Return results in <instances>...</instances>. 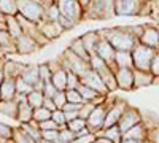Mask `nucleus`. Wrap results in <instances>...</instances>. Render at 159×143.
<instances>
[{"label": "nucleus", "instance_id": "8fccbe9b", "mask_svg": "<svg viewBox=\"0 0 159 143\" xmlns=\"http://www.w3.org/2000/svg\"><path fill=\"white\" fill-rule=\"evenodd\" d=\"M38 129L40 131H59V126L52 119H46L43 123H38Z\"/></svg>", "mask_w": 159, "mask_h": 143}, {"label": "nucleus", "instance_id": "f8f14e48", "mask_svg": "<svg viewBox=\"0 0 159 143\" xmlns=\"http://www.w3.org/2000/svg\"><path fill=\"white\" fill-rule=\"evenodd\" d=\"M126 108H127L126 102H123V100H115L113 105L108 107L107 116H105V123H103V129H108V127H111V126H116ZM103 129H102V131H103Z\"/></svg>", "mask_w": 159, "mask_h": 143}, {"label": "nucleus", "instance_id": "de8ad7c7", "mask_svg": "<svg viewBox=\"0 0 159 143\" xmlns=\"http://www.w3.org/2000/svg\"><path fill=\"white\" fill-rule=\"evenodd\" d=\"M52 100H54L57 110H62V108H64V105L67 103V96H65V91H57L56 96L52 97Z\"/></svg>", "mask_w": 159, "mask_h": 143}, {"label": "nucleus", "instance_id": "f3484780", "mask_svg": "<svg viewBox=\"0 0 159 143\" xmlns=\"http://www.w3.org/2000/svg\"><path fill=\"white\" fill-rule=\"evenodd\" d=\"M16 97V78L5 76L0 86V100H15Z\"/></svg>", "mask_w": 159, "mask_h": 143}, {"label": "nucleus", "instance_id": "a878e982", "mask_svg": "<svg viewBox=\"0 0 159 143\" xmlns=\"http://www.w3.org/2000/svg\"><path fill=\"white\" fill-rule=\"evenodd\" d=\"M0 113L11 119H18V103L16 100H0Z\"/></svg>", "mask_w": 159, "mask_h": 143}, {"label": "nucleus", "instance_id": "7ed1b4c3", "mask_svg": "<svg viewBox=\"0 0 159 143\" xmlns=\"http://www.w3.org/2000/svg\"><path fill=\"white\" fill-rule=\"evenodd\" d=\"M18 15L32 22H40L45 18V5L38 0H16Z\"/></svg>", "mask_w": 159, "mask_h": 143}, {"label": "nucleus", "instance_id": "e433bc0d", "mask_svg": "<svg viewBox=\"0 0 159 143\" xmlns=\"http://www.w3.org/2000/svg\"><path fill=\"white\" fill-rule=\"evenodd\" d=\"M76 138V134L72 132L67 126L59 129V143H72Z\"/></svg>", "mask_w": 159, "mask_h": 143}, {"label": "nucleus", "instance_id": "e2e57ef3", "mask_svg": "<svg viewBox=\"0 0 159 143\" xmlns=\"http://www.w3.org/2000/svg\"><path fill=\"white\" fill-rule=\"evenodd\" d=\"M2 57H5V54H3V53H0V59H2Z\"/></svg>", "mask_w": 159, "mask_h": 143}, {"label": "nucleus", "instance_id": "a211bd4d", "mask_svg": "<svg viewBox=\"0 0 159 143\" xmlns=\"http://www.w3.org/2000/svg\"><path fill=\"white\" fill-rule=\"evenodd\" d=\"M27 64H22V62H18V60H13V59H5V64H3V75L5 76H10V78H19Z\"/></svg>", "mask_w": 159, "mask_h": 143}, {"label": "nucleus", "instance_id": "2f4dec72", "mask_svg": "<svg viewBox=\"0 0 159 143\" xmlns=\"http://www.w3.org/2000/svg\"><path fill=\"white\" fill-rule=\"evenodd\" d=\"M0 11H2L5 16H16L18 15L16 0H0Z\"/></svg>", "mask_w": 159, "mask_h": 143}, {"label": "nucleus", "instance_id": "ea45409f", "mask_svg": "<svg viewBox=\"0 0 159 143\" xmlns=\"http://www.w3.org/2000/svg\"><path fill=\"white\" fill-rule=\"evenodd\" d=\"M67 127L70 129L72 132L78 134L80 131H83V129L86 127V119H83V118H75V119H72V121L67 123Z\"/></svg>", "mask_w": 159, "mask_h": 143}, {"label": "nucleus", "instance_id": "bb28decb", "mask_svg": "<svg viewBox=\"0 0 159 143\" xmlns=\"http://www.w3.org/2000/svg\"><path fill=\"white\" fill-rule=\"evenodd\" d=\"M21 78L25 81V83H29V84H35L40 81V73H38V65H35V64H27V67H25L24 73L21 75Z\"/></svg>", "mask_w": 159, "mask_h": 143}, {"label": "nucleus", "instance_id": "f704fd0d", "mask_svg": "<svg viewBox=\"0 0 159 143\" xmlns=\"http://www.w3.org/2000/svg\"><path fill=\"white\" fill-rule=\"evenodd\" d=\"M61 16V11L57 8L56 3H51V5H46L45 7V21H57Z\"/></svg>", "mask_w": 159, "mask_h": 143}, {"label": "nucleus", "instance_id": "4c0bfd02", "mask_svg": "<svg viewBox=\"0 0 159 143\" xmlns=\"http://www.w3.org/2000/svg\"><path fill=\"white\" fill-rule=\"evenodd\" d=\"M32 91H34V86H32V84L25 83L21 76L16 78V94H24V96H27V94L32 92Z\"/></svg>", "mask_w": 159, "mask_h": 143}, {"label": "nucleus", "instance_id": "0e129e2a", "mask_svg": "<svg viewBox=\"0 0 159 143\" xmlns=\"http://www.w3.org/2000/svg\"><path fill=\"white\" fill-rule=\"evenodd\" d=\"M156 51H157V53H159V46H157V49H156Z\"/></svg>", "mask_w": 159, "mask_h": 143}, {"label": "nucleus", "instance_id": "473e14b6", "mask_svg": "<svg viewBox=\"0 0 159 143\" xmlns=\"http://www.w3.org/2000/svg\"><path fill=\"white\" fill-rule=\"evenodd\" d=\"M100 132H103L102 137L111 140L113 143H121V140H123V134H121V131H119L118 124L116 126H111L108 129H103V131H100Z\"/></svg>", "mask_w": 159, "mask_h": 143}, {"label": "nucleus", "instance_id": "49530a36", "mask_svg": "<svg viewBox=\"0 0 159 143\" xmlns=\"http://www.w3.org/2000/svg\"><path fill=\"white\" fill-rule=\"evenodd\" d=\"M81 83L80 81V76L73 72H67V89H76L78 84ZM65 89V91H67Z\"/></svg>", "mask_w": 159, "mask_h": 143}, {"label": "nucleus", "instance_id": "423d86ee", "mask_svg": "<svg viewBox=\"0 0 159 143\" xmlns=\"http://www.w3.org/2000/svg\"><path fill=\"white\" fill-rule=\"evenodd\" d=\"M61 11V15L72 19L75 24H80L84 19V10L78 0H56L54 2Z\"/></svg>", "mask_w": 159, "mask_h": 143}, {"label": "nucleus", "instance_id": "37998d69", "mask_svg": "<svg viewBox=\"0 0 159 143\" xmlns=\"http://www.w3.org/2000/svg\"><path fill=\"white\" fill-rule=\"evenodd\" d=\"M11 138H13V127L7 126L5 123H0V140L11 141Z\"/></svg>", "mask_w": 159, "mask_h": 143}, {"label": "nucleus", "instance_id": "79ce46f5", "mask_svg": "<svg viewBox=\"0 0 159 143\" xmlns=\"http://www.w3.org/2000/svg\"><path fill=\"white\" fill-rule=\"evenodd\" d=\"M38 73H40V80L42 81H51V75H52V72L49 70V67H48V64L46 62H43V64H38Z\"/></svg>", "mask_w": 159, "mask_h": 143}, {"label": "nucleus", "instance_id": "393cba45", "mask_svg": "<svg viewBox=\"0 0 159 143\" xmlns=\"http://www.w3.org/2000/svg\"><path fill=\"white\" fill-rule=\"evenodd\" d=\"M147 134H148V131L145 129V124H143V123H139L137 126H134L132 129H129L126 134H123V138H132V140L147 141Z\"/></svg>", "mask_w": 159, "mask_h": 143}, {"label": "nucleus", "instance_id": "9d476101", "mask_svg": "<svg viewBox=\"0 0 159 143\" xmlns=\"http://www.w3.org/2000/svg\"><path fill=\"white\" fill-rule=\"evenodd\" d=\"M80 81H81L83 84H86V86H89V87H92L94 91H97V92L102 94V96H108V89H107V86L103 84L100 75L96 70L88 69L81 76H80Z\"/></svg>", "mask_w": 159, "mask_h": 143}, {"label": "nucleus", "instance_id": "1a4fd4ad", "mask_svg": "<svg viewBox=\"0 0 159 143\" xmlns=\"http://www.w3.org/2000/svg\"><path fill=\"white\" fill-rule=\"evenodd\" d=\"M96 54L100 57V59H103L105 60V64L115 72L118 67L115 65V56H116V49L111 46V43L107 40V38H103V37H100V40H99V43H97V46H96Z\"/></svg>", "mask_w": 159, "mask_h": 143}, {"label": "nucleus", "instance_id": "39448f33", "mask_svg": "<svg viewBox=\"0 0 159 143\" xmlns=\"http://www.w3.org/2000/svg\"><path fill=\"white\" fill-rule=\"evenodd\" d=\"M61 62H62V69H64V70L73 72V73H76L78 76H81L88 69H91V65H89L88 60L78 57L75 53H72L69 48L61 54Z\"/></svg>", "mask_w": 159, "mask_h": 143}, {"label": "nucleus", "instance_id": "680f3d73", "mask_svg": "<svg viewBox=\"0 0 159 143\" xmlns=\"http://www.w3.org/2000/svg\"><path fill=\"white\" fill-rule=\"evenodd\" d=\"M37 143H48V141H45L43 138H40V140H37Z\"/></svg>", "mask_w": 159, "mask_h": 143}, {"label": "nucleus", "instance_id": "13d9d810", "mask_svg": "<svg viewBox=\"0 0 159 143\" xmlns=\"http://www.w3.org/2000/svg\"><path fill=\"white\" fill-rule=\"evenodd\" d=\"M121 143H148V141H140V140H132V138H123Z\"/></svg>", "mask_w": 159, "mask_h": 143}, {"label": "nucleus", "instance_id": "aec40b11", "mask_svg": "<svg viewBox=\"0 0 159 143\" xmlns=\"http://www.w3.org/2000/svg\"><path fill=\"white\" fill-rule=\"evenodd\" d=\"M80 38H81L84 48L88 49L89 56H91L92 53H96V46H97V43H99V40H100V35H99L97 30H89V32L83 34Z\"/></svg>", "mask_w": 159, "mask_h": 143}, {"label": "nucleus", "instance_id": "4d7b16f0", "mask_svg": "<svg viewBox=\"0 0 159 143\" xmlns=\"http://www.w3.org/2000/svg\"><path fill=\"white\" fill-rule=\"evenodd\" d=\"M94 143H113V141L108 140V138H105V137H102V135H99V137H96Z\"/></svg>", "mask_w": 159, "mask_h": 143}, {"label": "nucleus", "instance_id": "864d4df0", "mask_svg": "<svg viewBox=\"0 0 159 143\" xmlns=\"http://www.w3.org/2000/svg\"><path fill=\"white\" fill-rule=\"evenodd\" d=\"M150 72L154 75V76H159V53L156 51V54L151 60V67H150Z\"/></svg>", "mask_w": 159, "mask_h": 143}, {"label": "nucleus", "instance_id": "b1692460", "mask_svg": "<svg viewBox=\"0 0 159 143\" xmlns=\"http://www.w3.org/2000/svg\"><path fill=\"white\" fill-rule=\"evenodd\" d=\"M99 75H100V78H102V81H103V84L107 86V89H108V92H113V91H116L118 89V84H116V78H115V72L107 65L105 69H102L100 72H97Z\"/></svg>", "mask_w": 159, "mask_h": 143}, {"label": "nucleus", "instance_id": "5701e85b", "mask_svg": "<svg viewBox=\"0 0 159 143\" xmlns=\"http://www.w3.org/2000/svg\"><path fill=\"white\" fill-rule=\"evenodd\" d=\"M32 114H34V108L29 105L27 100L18 103V119L16 121H19V124L30 123L32 121Z\"/></svg>", "mask_w": 159, "mask_h": 143}, {"label": "nucleus", "instance_id": "6e6552de", "mask_svg": "<svg viewBox=\"0 0 159 143\" xmlns=\"http://www.w3.org/2000/svg\"><path fill=\"white\" fill-rule=\"evenodd\" d=\"M107 105L105 102L100 103V105H96V108L92 110V113L89 114V118L86 119V127L92 134H97L103 129V123H105V116H107Z\"/></svg>", "mask_w": 159, "mask_h": 143}, {"label": "nucleus", "instance_id": "a19ab883", "mask_svg": "<svg viewBox=\"0 0 159 143\" xmlns=\"http://www.w3.org/2000/svg\"><path fill=\"white\" fill-rule=\"evenodd\" d=\"M51 119L54 121L57 126H59V129L61 127H64V126H67V119H65V113L62 111V110H54L51 113Z\"/></svg>", "mask_w": 159, "mask_h": 143}, {"label": "nucleus", "instance_id": "ddd939ff", "mask_svg": "<svg viewBox=\"0 0 159 143\" xmlns=\"http://www.w3.org/2000/svg\"><path fill=\"white\" fill-rule=\"evenodd\" d=\"M115 78H116L118 89H123V91L134 89V69H116Z\"/></svg>", "mask_w": 159, "mask_h": 143}, {"label": "nucleus", "instance_id": "58836bf2", "mask_svg": "<svg viewBox=\"0 0 159 143\" xmlns=\"http://www.w3.org/2000/svg\"><path fill=\"white\" fill-rule=\"evenodd\" d=\"M65 96H67V102H70V103H80V105L84 103V99L78 92V89H67L65 91Z\"/></svg>", "mask_w": 159, "mask_h": 143}, {"label": "nucleus", "instance_id": "6ab92c4d", "mask_svg": "<svg viewBox=\"0 0 159 143\" xmlns=\"http://www.w3.org/2000/svg\"><path fill=\"white\" fill-rule=\"evenodd\" d=\"M0 51L7 54H16V40L7 30H0Z\"/></svg>", "mask_w": 159, "mask_h": 143}, {"label": "nucleus", "instance_id": "c03bdc74", "mask_svg": "<svg viewBox=\"0 0 159 143\" xmlns=\"http://www.w3.org/2000/svg\"><path fill=\"white\" fill-rule=\"evenodd\" d=\"M94 108H96V103L94 102H84L83 105H81V110H80V118L88 119L89 114L92 113V110H94Z\"/></svg>", "mask_w": 159, "mask_h": 143}, {"label": "nucleus", "instance_id": "9b49d317", "mask_svg": "<svg viewBox=\"0 0 159 143\" xmlns=\"http://www.w3.org/2000/svg\"><path fill=\"white\" fill-rule=\"evenodd\" d=\"M139 123H142V116H140L139 110L127 107V108L124 110V113L121 114L119 121H118V127H119V131H121V134H126L129 129H132L134 126H137Z\"/></svg>", "mask_w": 159, "mask_h": 143}, {"label": "nucleus", "instance_id": "052dcab7", "mask_svg": "<svg viewBox=\"0 0 159 143\" xmlns=\"http://www.w3.org/2000/svg\"><path fill=\"white\" fill-rule=\"evenodd\" d=\"M5 19H7V16L3 15V13H2V11H0V21H5Z\"/></svg>", "mask_w": 159, "mask_h": 143}, {"label": "nucleus", "instance_id": "f03ea898", "mask_svg": "<svg viewBox=\"0 0 159 143\" xmlns=\"http://www.w3.org/2000/svg\"><path fill=\"white\" fill-rule=\"evenodd\" d=\"M115 16V0H92L84 10V19H108Z\"/></svg>", "mask_w": 159, "mask_h": 143}, {"label": "nucleus", "instance_id": "6e6d98bb", "mask_svg": "<svg viewBox=\"0 0 159 143\" xmlns=\"http://www.w3.org/2000/svg\"><path fill=\"white\" fill-rule=\"evenodd\" d=\"M5 59H7V56L0 59V86H2V81H3V78H5V75H3V64H5Z\"/></svg>", "mask_w": 159, "mask_h": 143}, {"label": "nucleus", "instance_id": "bf43d9fd", "mask_svg": "<svg viewBox=\"0 0 159 143\" xmlns=\"http://www.w3.org/2000/svg\"><path fill=\"white\" fill-rule=\"evenodd\" d=\"M0 30H7V21H0Z\"/></svg>", "mask_w": 159, "mask_h": 143}, {"label": "nucleus", "instance_id": "a18cd8bd", "mask_svg": "<svg viewBox=\"0 0 159 143\" xmlns=\"http://www.w3.org/2000/svg\"><path fill=\"white\" fill-rule=\"evenodd\" d=\"M42 138L48 143H59V131H42Z\"/></svg>", "mask_w": 159, "mask_h": 143}, {"label": "nucleus", "instance_id": "0eeeda50", "mask_svg": "<svg viewBox=\"0 0 159 143\" xmlns=\"http://www.w3.org/2000/svg\"><path fill=\"white\" fill-rule=\"evenodd\" d=\"M147 0H115L116 16H139Z\"/></svg>", "mask_w": 159, "mask_h": 143}, {"label": "nucleus", "instance_id": "3c124183", "mask_svg": "<svg viewBox=\"0 0 159 143\" xmlns=\"http://www.w3.org/2000/svg\"><path fill=\"white\" fill-rule=\"evenodd\" d=\"M57 22L61 24V27L64 29V32H65V30H70V29H73L75 25H76V24H75V22H73L72 19H69V18H65V16H62V15L59 16Z\"/></svg>", "mask_w": 159, "mask_h": 143}, {"label": "nucleus", "instance_id": "09e8293b", "mask_svg": "<svg viewBox=\"0 0 159 143\" xmlns=\"http://www.w3.org/2000/svg\"><path fill=\"white\" fill-rule=\"evenodd\" d=\"M56 92H57V87L52 84L51 81H46L45 86H43V96H45V99H52L56 96Z\"/></svg>", "mask_w": 159, "mask_h": 143}, {"label": "nucleus", "instance_id": "69168bd1", "mask_svg": "<svg viewBox=\"0 0 159 143\" xmlns=\"http://www.w3.org/2000/svg\"><path fill=\"white\" fill-rule=\"evenodd\" d=\"M0 53H2V51H0Z\"/></svg>", "mask_w": 159, "mask_h": 143}, {"label": "nucleus", "instance_id": "cd10ccee", "mask_svg": "<svg viewBox=\"0 0 159 143\" xmlns=\"http://www.w3.org/2000/svg\"><path fill=\"white\" fill-rule=\"evenodd\" d=\"M69 49L72 51V53H75L78 57H81V59L89 62V53H88V49L84 48V45H83V42H81V38H80V37L73 38V40L70 42Z\"/></svg>", "mask_w": 159, "mask_h": 143}, {"label": "nucleus", "instance_id": "20e7f679", "mask_svg": "<svg viewBox=\"0 0 159 143\" xmlns=\"http://www.w3.org/2000/svg\"><path fill=\"white\" fill-rule=\"evenodd\" d=\"M156 54V49L150 48V46H145L140 42L135 45V48L132 49V60H134V69L137 70H145V72H150L151 67V60Z\"/></svg>", "mask_w": 159, "mask_h": 143}, {"label": "nucleus", "instance_id": "72a5a7b5", "mask_svg": "<svg viewBox=\"0 0 159 143\" xmlns=\"http://www.w3.org/2000/svg\"><path fill=\"white\" fill-rule=\"evenodd\" d=\"M27 102H29V105L35 110V108H40V107H43V102H45V96L42 91H32L30 94H27Z\"/></svg>", "mask_w": 159, "mask_h": 143}, {"label": "nucleus", "instance_id": "338daca9", "mask_svg": "<svg viewBox=\"0 0 159 143\" xmlns=\"http://www.w3.org/2000/svg\"><path fill=\"white\" fill-rule=\"evenodd\" d=\"M38 2H40V0H38Z\"/></svg>", "mask_w": 159, "mask_h": 143}, {"label": "nucleus", "instance_id": "5fc2aeb1", "mask_svg": "<svg viewBox=\"0 0 159 143\" xmlns=\"http://www.w3.org/2000/svg\"><path fill=\"white\" fill-rule=\"evenodd\" d=\"M43 107H45L46 110H49V111H54V110H57V107H56V103H54V100H52V99H45V102H43Z\"/></svg>", "mask_w": 159, "mask_h": 143}, {"label": "nucleus", "instance_id": "412c9836", "mask_svg": "<svg viewBox=\"0 0 159 143\" xmlns=\"http://www.w3.org/2000/svg\"><path fill=\"white\" fill-rule=\"evenodd\" d=\"M154 81V75L151 72H145V70H137L134 69V87H143V86H150Z\"/></svg>", "mask_w": 159, "mask_h": 143}, {"label": "nucleus", "instance_id": "4be33fe9", "mask_svg": "<svg viewBox=\"0 0 159 143\" xmlns=\"http://www.w3.org/2000/svg\"><path fill=\"white\" fill-rule=\"evenodd\" d=\"M115 65H116L118 69H134L132 51H116Z\"/></svg>", "mask_w": 159, "mask_h": 143}, {"label": "nucleus", "instance_id": "f257e3e1", "mask_svg": "<svg viewBox=\"0 0 159 143\" xmlns=\"http://www.w3.org/2000/svg\"><path fill=\"white\" fill-rule=\"evenodd\" d=\"M100 37L107 38L111 43V46L116 51H132L139 43L135 35L132 34L130 25H123V27H110V29H99L97 30Z\"/></svg>", "mask_w": 159, "mask_h": 143}, {"label": "nucleus", "instance_id": "4468645a", "mask_svg": "<svg viewBox=\"0 0 159 143\" xmlns=\"http://www.w3.org/2000/svg\"><path fill=\"white\" fill-rule=\"evenodd\" d=\"M38 29H40V32H42L49 42H52V40H56V38L64 32V29L61 27V24L57 22V21H40L38 22Z\"/></svg>", "mask_w": 159, "mask_h": 143}, {"label": "nucleus", "instance_id": "7c9ffc66", "mask_svg": "<svg viewBox=\"0 0 159 143\" xmlns=\"http://www.w3.org/2000/svg\"><path fill=\"white\" fill-rule=\"evenodd\" d=\"M13 143H37L24 129L19 126V127H13V138H11Z\"/></svg>", "mask_w": 159, "mask_h": 143}, {"label": "nucleus", "instance_id": "603ef678", "mask_svg": "<svg viewBox=\"0 0 159 143\" xmlns=\"http://www.w3.org/2000/svg\"><path fill=\"white\" fill-rule=\"evenodd\" d=\"M94 140H96V134H86V135H80V137H76L72 143H94Z\"/></svg>", "mask_w": 159, "mask_h": 143}, {"label": "nucleus", "instance_id": "c756f323", "mask_svg": "<svg viewBox=\"0 0 159 143\" xmlns=\"http://www.w3.org/2000/svg\"><path fill=\"white\" fill-rule=\"evenodd\" d=\"M7 32L15 38H19L21 35H22V27H21V24H19V21H18V18L16 16H7Z\"/></svg>", "mask_w": 159, "mask_h": 143}, {"label": "nucleus", "instance_id": "dca6fc26", "mask_svg": "<svg viewBox=\"0 0 159 143\" xmlns=\"http://www.w3.org/2000/svg\"><path fill=\"white\" fill-rule=\"evenodd\" d=\"M37 49H40V46L29 35L22 34L19 38H16V54H22V56L24 54H32Z\"/></svg>", "mask_w": 159, "mask_h": 143}, {"label": "nucleus", "instance_id": "c85d7f7f", "mask_svg": "<svg viewBox=\"0 0 159 143\" xmlns=\"http://www.w3.org/2000/svg\"><path fill=\"white\" fill-rule=\"evenodd\" d=\"M51 83L57 87V91H65L67 89V70L59 69L57 72H52Z\"/></svg>", "mask_w": 159, "mask_h": 143}, {"label": "nucleus", "instance_id": "2eb2a0df", "mask_svg": "<svg viewBox=\"0 0 159 143\" xmlns=\"http://www.w3.org/2000/svg\"><path fill=\"white\" fill-rule=\"evenodd\" d=\"M139 42L145 46L157 49V46H159V32H157L154 24H145V30H143Z\"/></svg>", "mask_w": 159, "mask_h": 143}, {"label": "nucleus", "instance_id": "c9c22d12", "mask_svg": "<svg viewBox=\"0 0 159 143\" xmlns=\"http://www.w3.org/2000/svg\"><path fill=\"white\" fill-rule=\"evenodd\" d=\"M51 113L49 110H46L45 107H40V108H35L34 110V114H32V119L35 123H43L46 119H51Z\"/></svg>", "mask_w": 159, "mask_h": 143}]
</instances>
